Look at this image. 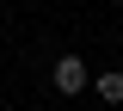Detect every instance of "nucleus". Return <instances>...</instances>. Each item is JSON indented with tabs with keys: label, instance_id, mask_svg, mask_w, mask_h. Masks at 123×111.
<instances>
[{
	"label": "nucleus",
	"instance_id": "obj_1",
	"mask_svg": "<svg viewBox=\"0 0 123 111\" xmlns=\"http://www.w3.org/2000/svg\"><path fill=\"white\" fill-rule=\"evenodd\" d=\"M55 86H62V99L80 93V86H92V80H86V62H80V56H62V62H55Z\"/></svg>",
	"mask_w": 123,
	"mask_h": 111
},
{
	"label": "nucleus",
	"instance_id": "obj_2",
	"mask_svg": "<svg viewBox=\"0 0 123 111\" xmlns=\"http://www.w3.org/2000/svg\"><path fill=\"white\" fill-rule=\"evenodd\" d=\"M92 93L105 99V105H123V74H117V68H105V74L92 80Z\"/></svg>",
	"mask_w": 123,
	"mask_h": 111
}]
</instances>
